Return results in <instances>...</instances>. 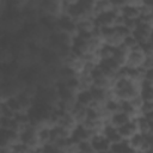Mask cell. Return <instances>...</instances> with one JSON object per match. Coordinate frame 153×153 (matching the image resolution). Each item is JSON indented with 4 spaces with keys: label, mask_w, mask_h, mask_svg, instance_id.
Here are the masks:
<instances>
[{
    "label": "cell",
    "mask_w": 153,
    "mask_h": 153,
    "mask_svg": "<svg viewBox=\"0 0 153 153\" xmlns=\"http://www.w3.org/2000/svg\"><path fill=\"white\" fill-rule=\"evenodd\" d=\"M147 56L143 54V51L141 50L140 45H136L135 48L130 49L129 53H128V56H127V62H126V68H129V69H137V68H141L143 62H145V59Z\"/></svg>",
    "instance_id": "cell-1"
},
{
    "label": "cell",
    "mask_w": 153,
    "mask_h": 153,
    "mask_svg": "<svg viewBox=\"0 0 153 153\" xmlns=\"http://www.w3.org/2000/svg\"><path fill=\"white\" fill-rule=\"evenodd\" d=\"M90 143L94 153H102V152L109 151L111 147V143L108 141V139L103 134H93L92 137L90 139Z\"/></svg>",
    "instance_id": "cell-2"
},
{
    "label": "cell",
    "mask_w": 153,
    "mask_h": 153,
    "mask_svg": "<svg viewBox=\"0 0 153 153\" xmlns=\"http://www.w3.org/2000/svg\"><path fill=\"white\" fill-rule=\"evenodd\" d=\"M102 134L108 139V141H109L111 145H114V143H118V142L123 141L122 137H121V135L118 134L117 128H115V127L111 126V124H105V127H104Z\"/></svg>",
    "instance_id": "cell-3"
},
{
    "label": "cell",
    "mask_w": 153,
    "mask_h": 153,
    "mask_svg": "<svg viewBox=\"0 0 153 153\" xmlns=\"http://www.w3.org/2000/svg\"><path fill=\"white\" fill-rule=\"evenodd\" d=\"M130 120H131V118H130L127 114H124L123 111H117V112H115V114L111 115V117H110V123H109V124L114 126L115 128H120V127L127 124Z\"/></svg>",
    "instance_id": "cell-4"
},
{
    "label": "cell",
    "mask_w": 153,
    "mask_h": 153,
    "mask_svg": "<svg viewBox=\"0 0 153 153\" xmlns=\"http://www.w3.org/2000/svg\"><path fill=\"white\" fill-rule=\"evenodd\" d=\"M75 100L79 105L87 108L93 102V97H92V93L90 90H84V91H79L75 94Z\"/></svg>",
    "instance_id": "cell-5"
},
{
    "label": "cell",
    "mask_w": 153,
    "mask_h": 153,
    "mask_svg": "<svg viewBox=\"0 0 153 153\" xmlns=\"http://www.w3.org/2000/svg\"><path fill=\"white\" fill-rule=\"evenodd\" d=\"M122 45L126 47L128 50H130V49L135 48V47L139 45V44H137L136 39L134 38V36L130 33V35H128V36H126V37L123 38V43H122Z\"/></svg>",
    "instance_id": "cell-6"
},
{
    "label": "cell",
    "mask_w": 153,
    "mask_h": 153,
    "mask_svg": "<svg viewBox=\"0 0 153 153\" xmlns=\"http://www.w3.org/2000/svg\"><path fill=\"white\" fill-rule=\"evenodd\" d=\"M140 97L143 102H153V87L149 88H141Z\"/></svg>",
    "instance_id": "cell-7"
},
{
    "label": "cell",
    "mask_w": 153,
    "mask_h": 153,
    "mask_svg": "<svg viewBox=\"0 0 153 153\" xmlns=\"http://www.w3.org/2000/svg\"><path fill=\"white\" fill-rule=\"evenodd\" d=\"M0 129H1V117H0Z\"/></svg>",
    "instance_id": "cell-8"
},
{
    "label": "cell",
    "mask_w": 153,
    "mask_h": 153,
    "mask_svg": "<svg viewBox=\"0 0 153 153\" xmlns=\"http://www.w3.org/2000/svg\"><path fill=\"white\" fill-rule=\"evenodd\" d=\"M79 153H80V152H79Z\"/></svg>",
    "instance_id": "cell-9"
}]
</instances>
